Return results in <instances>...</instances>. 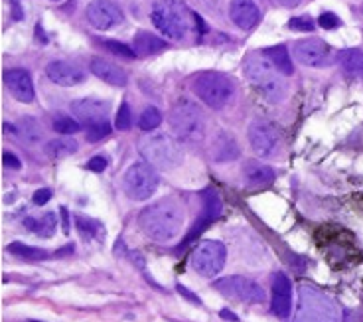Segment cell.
I'll list each match as a JSON object with an SVG mask.
<instances>
[{
	"label": "cell",
	"mask_w": 363,
	"mask_h": 322,
	"mask_svg": "<svg viewBox=\"0 0 363 322\" xmlns=\"http://www.w3.org/2000/svg\"><path fill=\"white\" fill-rule=\"evenodd\" d=\"M219 316H221V318H227L229 322H239V316L231 313V311H227V309H223V311L219 313Z\"/></svg>",
	"instance_id": "obj_41"
},
{
	"label": "cell",
	"mask_w": 363,
	"mask_h": 322,
	"mask_svg": "<svg viewBox=\"0 0 363 322\" xmlns=\"http://www.w3.org/2000/svg\"><path fill=\"white\" fill-rule=\"evenodd\" d=\"M229 16L233 24L241 30H253L261 20V10L255 0H231L229 4Z\"/></svg>",
	"instance_id": "obj_18"
},
{
	"label": "cell",
	"mask_w": 363,
	"mask_h": 322,
	"mask_svg": "<svg viewBox=\"0 0 363 322\" xmlns=\"http://www.w3.org/2000/svg\"><path fill=\"white\" fill-rule=\"evenodd\" d=\"M203 204H206V218L209 221H216L221 218L223 213V202H221V196L218 194L216 188H206L203 190Z\"/></svg>",
	"instance_id": "obj_26"
},
{
	"label": "cell",
	"mask_w": 363,
	"mask_h": 322,
	"mask_svg": "<svg viewBox=\"0 0 363 322\" xmlns=\"http://www.w3.org/2000/svg\"><path fill=\"white\" fill-rule=\"evenodd\" d=\"M249 143L257 157L271 158L279 148V135L267 121L257 119L249 125Z\"/></svg>",
	"instance_id": "obj_14"
},
{
	"label": "cell",
	"mask_w": 363,
	"mask_h": 322,
	"mask_svg": "<svg viewBox=\"0 0 363 322\" xmlns=\"http://www.w3.org/2000/svg\"><path fill=\"white\" fill-rule=\"evenodd\" d=\"M138 148L146 162L158 170H172L184 162V148L178 143V138L164 133H152L145 137Z\"/></svg>",
	"instance_id": "obj_3"
},
{
	"label": "cell",
	"mask_w": 363,
	"mask_h": 322,
	"mask_svg": "<svg viewBox=\"0 0 363 322\" xmlns=\"http://www.w3.org/2000/svg\"><path fill=\"white\" fill-rule=\"evenodd\" d=\"M247 77L253 82V85L263 93L264 97L272 103L282 101L284 97V83L282 75L277 72V67L269 62L267 55L255 54L247 60L245 65Z\"/></svg>",
	"instance_id": "obj_5"
},
{
	"label": "cell",
	"mask_w": 363,
	"mask_h": 322,
	"mask_svg": "<svg viewBox=\"0 0 363 322\" xmlns=\"http://www.w3.org/2000/svg\"><path fill=\"white\" fill-rule=\"evenodd\" d=\"M91 72H93L95 77H99L105 83L115 85V87H125L128 83L127 74L117 64H111L109 60H103V57H93L91 60Z\"/></svg>",
	"instance_id": "obj_19"
},
{
	"label": "cell",
	"mask_w": 363,
	"mask_h": 322,
	"mask_svg": "<svg viewBox=\"0 0 363 322\" xmlns=\"http://www.w3.org/2000/svg\"><path fill=\"white\" fill-rule=\"evenodd\" d=\"M219 293L231 301H239L245 304H259L264 303V289L259 283H255L253 279H247L243 275H229L221 277L219 281L213 283Z\"/></svg>",
	"instance_id": "obj_9"
},
{
	"label": "cell",
	"mask_w": 363,
	"mask_h": 322,
	"mask_svg": "<svg viewBox=\"0 0 363 322\" xmlns=\"http://www.w3.org/2000/svg\"><path fill=\"white\" fill-rule=\"evenodd\" d=\"M332 52L334 50L318 38H310V40H302V42L294 44V57L300 64L308 65V67H324V65L332 64L334 62Z\"/></svg>",
	"instance_id": "obj_12"
},
{
	"label": "cell",
	"mask_w": 363,
	"mask_h": 322,
	"mask_svg": "<svg viewBox=\"0 0 363 322\" xmlns=\"http://www.w3.org/2000/svg\"><path fill=\"white\" fill-rule=\"evenodd\" d=\"M9 251L14 253L16 257L28 259V261H44V259L50 257V253L45 249L30 248V245H24V243H10Z\"/></svg>",
	"instance_id": "obj_28"
},
{
	"label": "cell",
	"mask_w": 363,
	"mask_h": 322,
	"mask_svg": "<svg viewBox=\"0 0 363 322\" xmlns=\"http://www.w3.org/2000/svg\"><path fill=\"white\" fill-rule=\"evenodd\" d=\"M133 46H135V54L152 55L168 50V42L162 40V38L155 36V34H150V32H138L135 36V44Z\"/></svg>",
	"instance_id": "obj_22"
},
{
	"label": "cell",
	"mask_w": 363,
	"mask_h": 322,
	"mask_svg": "<svg viewBox=\"0 0 363 322\" xmlns=\"http://www.w3.org/2000/svg\"><path fill=\"white\" fill-rule=\"evenodd\" d=\"M2 160H4V166H6V168H16V170H18L20 166V158L18 157H14V155H12V152H4V155H2Z\"/></svg>",
	"instance_id": "obj_40"
},
{
	"label": "cell",
	"mask_w": 363,
	"mask_h": 322,
	"mask_svg": "<svg viewBox=\"0 0 363 322\" xmlns=\"http://www.w3.org/2000/svg\"><path fill=\"white\" fill-rule=\"evenodd\" d=\"M105 48H109L113 54L121 55V57H128V60L136 55L130 48L125 46V44H121V42H105Z\"/></svg>",
	"instance_id": "obj_34"
},
{
	"label": "cell",
	"mask_w": 363,
	"mask_h": 322,
	"mask_svg": "<svg viewBox=\"0 0 363 322\" xmlns=\"http://www.w3.org/2000/svg\"><path fill=\"white\" fill-rule=\"evenodd\" d=\"M50 198H52V190H50V188H40V190L34 194V204H36V206H44V204L50 202Z\"/></svg>",
	"instance_id": "obj_37"
},
{
	"label": "cell",
	"mask_w": 363,
	"mask_h": 322,
	"mask_svg": "<svg viewBox=\"0 0 363 322\" xmlns=\"http://www.w3.org/2000/svg\"><path fill=\"white\" fill-rule=\"evenodd\" d=\"M337 60H340L345 74L363 79V52H359V50H344L342 54L337 55Z\"/></svg>",
	"instance_id": "obj_25"
},
{
	"label": "cell",
	"mask_w": 363,
	"mask_h": 322,
	"mask_svg": "<svg viewBox=\"0 0 363 322\" xmlns=\"http://www.w3.org/2000/svg\"><path fill=\"white\" fill-rule=\"evenodd\" d=\"M109 135H111L109 123L95 125V127H87V140H89V143H99L101 138L109 137Z\"/></svg>",
	"instance_id": "obj_33"
},
{
	"label": "cell",
	"mask_w": 363,
	"mask_h": 322,
	"mask_svg": "<svg viewBox=\"0 0 363 322\" xmlns=\"http://www.w3.org/2000/svg\"><path fill=\"white\" fill-rule=\"evenodd\" d=\"M170 127L174 135L182 140H190V143H200L206 137V117L203 111L190 99H180L172 105L170 115Z\"/></svg>",
	"instance_id": "obj_4"
},
{
	"label": "cell",
	"mask_w": 363,
	"mask_h": 322,
	"mask_svg": "<svg viewBox=\"0 0 363 322\" xmlns=\"http://www.w3.org/2000/svg\"><path fill=\"white\" fill-rule=\"evenodd\" d=\"M176 291H178V293H180V295L184 296V299H188V301H191V303H194V304H201L200 296L194 295V293H191V291H188V289H186V287H184V285H176Z\"/></svg>",
	"instance_id": "obj_39"
},
{
	"label": "cell",
	"mask_w": 363,
	"mask_h": 322,
	"mask_svg": "<svg viewBox=\"0 0 363 322\" xmlns=\"http://www.w3.org/2000/svg\"><path fill=\"white\" fill-rule=\"evenodd\" d=\"M85 16L89 20V24L95 30L107 32L117 28L118 24H123L125 14L123 10L118 9L117 4H113L111 0H93L89 2V6L85 10Z\"/></svg>",
	"instance_id": "obj_11"
},
{
	"label": "cell",
	"mask_w": 363,
	"mask_h": 322,
	"mask_svg": "<svg viewBox=\"0 0 363 322\" xmlns=\"http://www.w3.org/2000/svg\"><path fill=\"white\" fill-rule=\"evenodd\" d=\"M52 127H54L55 133H60V135H73V133H77V131L82 129V123L77 119H72V117H64V115H57L54 117V123H52Z\"/></svg>",
	"instance_id": "obj_29"
},
{
	"label": "cell",
	"mask_w": 363,
	"mask_h": 322,
	"mask_svg": "<svg viewBox=\"0 0 363 322\" xmlns=\"http://www.w3.org/2000/svg\"><path fill=\"white\" fill-rule=\"evenodd\" d=\"M130 125H133V115H130V107H128L127 103H123V105L118 107L117 119H115V127H117L118 131H128V129H130Z\"/></svg>",
	"instance_id": "obj_32"
},
{
	"label": "cell",
	"mask_w": 363,
	"mask_h": 322,
	"mask_svg": "<svg viewBox=\"0 0 363 322\" xmlns=\"http://www.w3.org/2000/svg\"><path fill=\"white\" fill-rule=\"evenodd\" d=\"M4 83L12 93V97L20 103H32L36 99V91H34V82L28 70L22 67H14L4 74Z\"/></svg>",
	"instance_id": "obj_16"
},
{
	"label": "cell",
	"mask_w": 363,
	"mask_h": 322,
	"mask_svg": "<svg viewBox=\"0 0 363 322\" xmlns=\"http://www.w3.org/2000/svg\"><path fill=\"white\" fill-rule=\"evenodd\" d=\"M158 172L152 165L148 162H135L127 168V172L123 176V188L130 200L135 202H145L148 198H152L158 190Z\"/></svg>",
	"instance_id": "obj_8"
},
{
	"label": "cell",
	"mask_w": 363,
	"mask_h": 322,
	"mask_svg": "<svg viewBox=\"0 0 363 322\" xmlns=\"http://www.w3.org/2000/svg\"><path fill=\"white\" fill-rule=\"evenodd\" d=\"M45 75L62 87H75L79 83L85 82V72L77 65L69 64V62H52L45 67Z\"/></svg>",
	"instance_id": "obj_17"
},
{
	"label": "cell",
	"mask_w": 363,
	"mask_h": 322,
	"mask_svg": "<svg viewBox=\"0 0 363 322\" xmlns=\"http://www.w3.org/2000/svg\"><path fill=\"white\" fill-rule=\"evenodd\" d=\"M152 22L164 36L184 40L190 28V12L180 0H156L152 6Z\"/></svg>",
	"instance_id": "obj_7"
},
{
	"label": "cell",
	"mask_w": 363,
	"mask_h": 322,
	"mask_svg": "<svg viewBox=\"0 0 363 322\" xmlns=\"http://www.w3.org/2000/svg\"><path fill=\"white\" fill-rule=\"evenodd\" d=\"M191 91L211 109H223L233 99L235 85L223 74L218 72H203L198 74L191 82Z\"/></svg>",
	"instance_id": "obj_6"
},
{
	"label": "cell",
	"mask_w": 363,
	"mask_h": 322,
	"mask_svg": "<svg viewBox=\"0 0 363 322\" xmlns=\"http://www.w3.org/2000/svg\"><path fill=\"white\" fill-rule=\"evenodd\" d=\"M138 226L150 240L158 241V243H168L182 231L184 208L174 198L158 200L140 212Z\"/></svg>",
	"instance_id": "obj_1"
},
{
	"label": "cell",
	"mask_w": 363,
	"mask_h": 322,
	"mask_svg": "<svg viewBox=\"0 0 363 322\" xmlns=\"http://www.w3.org/2000/svg\"><path fill=\"white\" fill-rule=\"evenodd\" d=\"M28 322H38V321H28Z\"/></svg>",
	"instance_id": "obj_47"
},
{
	"label": "cell",
	"mask_w": 363,
	"mask_h": 322,
	"mask_svg": "<svg viewBox=\"0 0 363 322\" xmlns=\"http://www.w3.org/2000/svg\"><path fill=\"white\" fill-rule=\"evenodd\" d=\"M344 322H359V318H357V314L355 313L347 311V313H344Z\"/></svg>",
	"instance_id": "obj_42"
},
{
	"label": "cell",
	"mask_w": 363,
	"mask_h": 322,
	"mask_svg": "<svg viewBox=\"0 0 363 322\" xmlns=\"http://www.w3.org/2000/svg\"><path fill=\"white\" fill-rule=\"evenodd\" d=\"M77 152V143L73 138L62 137V138H54L45 145V155L54 160H62V158L72 157Z\"/></svg>",
	"instance_id": "obj_24"
},
{
	"label": "cell",
	"mask_w": 363,
	"mask_h": 322,
	"mask_svg": "<svg viewBox=\"0 0 363 322\" xmlns=\"http://www.w3.org/2000/svg\"><path fill=\"white\" fill-rule=\"evenodd\" d=\"M227 249L221 241L206 240L201 241L191 253V267L201 277H216L225 267Z\"/></svg>",
	"instance_id": "obj_10"
},
{
	"label": "cell",
	"mask_w": 363,
	"mask_h": 322,
	"mask_svg": "<svg viewBox=\"0 0 363 322\" xmlns=\"http://www.w3.org/2000/svg\"><path fill=\"white\" fill-rule=\"evenodd\" d=\"M271 311L279 318H289L292 311V283L284 273L272 275L271 289Z\"/></svg>",
	"instance_id": "obj_15"
},
{
	"label": "cell",
	"mask_w": 363,
	"mask_h": 322,
	"mask_svg": "<svg viewBox=\"0 0 363 322\" xmlns=\"http://www.w3.org/2000/svg\"><path fill=\"white\" fill-rule=\"evenodd\" d=\"M67 218H69V213H67V210H65V208H62V220H64V231H65V233L69 231V228H67V226H69Z\"/></svg>",
	"instance_id": "obj_44"
},
{
	"label": "cell",
	"mask_w": 363,
	"mask_h": 322,
	"mask_svg": "<svg viewBox=\"0 0 363 322\" xmlns=\"http://www.w3.org/2000/svg\"><path fill=\"white\" fill-rule=\"evenodd\" d=\"M50 2H64V0H50Z\"/></svg>",
	"instance_id": "obj_46"
},
{
	"label": "cell",
	"mask_w": 363,
	"mask_h": 322,
	"mask_svg": "<svg viewBox=\"0 0 363 322\" xmlns=\"http://www.w3.org/2000/svg\"><path fill=\"white\" fill-rule=\"evenodd\" d=\"M239 145H237V140L231 135H227V133H218L216 138H213V143H211V157L216 162H231V160H235L239 157Z\"/></svg>",
	"instance_id": "obj_21"
},
{
	"label": "cell",
	"mask_w": 363,
	"mask_h": 322,
	"mask_svg": "<svg viewBox=\"0 0 363 322\" xmlns=\"http://www.w3.org/2000/svg\"><path fill=\"white\" fill-rule=\"evenodd\" d=\"M318 24L322 28H326V30H334L342 24V20L337 18L336 14H332V12H324L320 18H318Z\"/></svg>",
	"instance_id": "obj_36"
},
{
	"label": "cell",
	"mask_w": 363,
	"mask_h": 322,
	"mask_svg": "<svg viewBox=\"0 0 363 322\" xmlns=\"http://www.w3.org/2000/svg\"><path fill=\"white\" fill-rule=\"evenodd\" d=\"M264 55L269 57V62L277 67V72L281 75L294 74V64H292L291 54H289V50L284 46L269 48V50H264Z\"/></svg>",
	"instance_id": "obj_23"
},
{
	"label": "cell",
	"mask_w": 363,
	"mask_h": 322,
	"mask_svg": "<svg viewBox=\"0 0 363 322\" xmlns=\"http://www.w3.org/2000/svg\"><path fill=\"white\" fill-rule=\"evenodd\" d=\"M243 178H245V184L249 188H263V186H269L274 180V170L269 165L249 160L243 166Z\"/></svg>",
	"instance_id": "obj_20"
},
{
	"label": "cell",
	"mask_w": 363,
	"mask_h": 322,
	"mask_svg": "<svg viewBox=\"0 0 363 322\" xmlns=\"http://www.w3.org/2000/svg\"><path fill=\"white\" fill-rule=\"evenodd\" d=\"M162 123V113L156 107H146L140 115V131H155L158 129V125Z\"/></svg>",
	"instance_id": "obj_30"
},
{
	"label": "cell",
	"mask_w": 363,
	"mask_h": 322,
	"mask_svg": "<svg viewBox=\"0 0 363 322\" xmlns=\"http://www.w3.org/2000/svg\"><path fill=\"white\" fill-rule=\"evenodd\" d=\"M67 253H73V245H69L67 249H60V251L55 253V257H64V255H67Z\"/></svg>",
	"instance_id": "obj_45"
},
{
	"label": "cell",
	"mask_w": 363,
	"mask_h": 322,
	"mask_svg": "<svg viewBox=\"0 0 363 322\" xmlns=\"http://www.w3.org/2000/svg\"><path fill=\"white\" fill-rule=\"evenodd\" d=\"M57 228V220H55V213H45L42 220H36V233L42 238H52Z\"/></svg>",
	"instance_id": "obj_31"
},
{
	"label": "cell",
	"mask_w": 363,
	"mask_h": 322,
	"mask_svg": "<svg viewBox=\"0 0 363 322\" xmlns=\"http://www.w3.org/2000/svg\"><path fill=\"white\" fill-rule=\"evenodd\" d=\"M296 322H344L340 304L320 289L302 285L298 289Z\"/></svg>",
	"instance_id": "obj_2"
},
{
	"label": "cell",
	"mask_w": 363,
	"mask_h": 322,
	"mask_svg": "<svg viewBox=\"0 0 363 322\" xmlns=\"http://www.w3.org/2000/svg\"><path fill=\"white\" fill-rule=\"evenodd\" d=\"M279 4H282V6H289V9H292V6H298L300 0H277Z\"/></svg>",
	"instance_id": "obj_43"
},
{
	"label": "cell",
	"mask_w": 363,
	"mask_h": 322,
	"mask_svg": "<svg viewBox=\"0 0 363 322\" xmlns=\"http://www.w3.org/2000/svg\"><path fill=\"white\" fill-rule=\"evenodd\" d=\"M75 223H77V231L85 241H93L97 238H103V228H101L99 221H95L93 218H87V216H77L75 218Z\"/></svg>",
	"instance_id": "obj_27"
},
{
	"label": "cell",
	"mask_w": 363,
	"mask_h": 322,
	"mask_svg": "<svg viewBox=\"0 0 363 322\" xmlns=\"http://www.w3.org/2000/svg\"><path fill=\"white\" fill-rule=\"evenodd\" d=\"M72 113L82 125L95 127V125H103L109 121L111 105L105 99L85 97V99H77V101L72 103Z\"/></svg>",
	"instance_id": "obj_13"
},
{
	"label": "cell",
	"mask_w": 363,
	"mask_h": 322,
	"mask_svg": "<svg viewBox=\"0 0 363 322\" xmlns=\"http://www.w3.org/2000/svg\"><path fill=\"white\" fill-rule=\"evenodd\" d=\"M87 168L93 170V172H103V170L107 168V160L103 157H93L89 162H87Z\"/></svg>",
	"instance_id": "obj_38"
},
{
	"label": "cell",
	"mask_w": 363,
	"mask_h": 322,
	"mask_svg": "<svg viewBox=\"0 0 363 322\" xmlns=\"http://www.w3.org/2000/svg\"><path fill=\"white\" fill-rule=\"evenodd\" d=\"M291 28L296 32H312L314 30V22L308 16H298V18L291 20Z\"/></svg>",
	"instance_id": "obj_35"
}]
</instances>
